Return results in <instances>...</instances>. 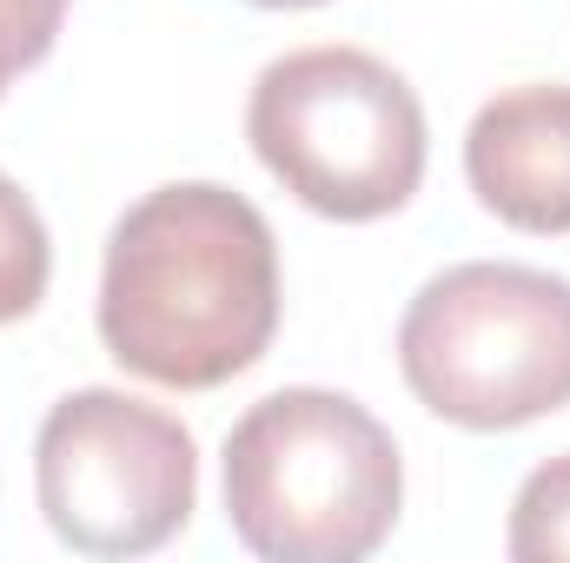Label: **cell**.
I'll return each instance as SVG.
<instances>
[{
  "label": "cell",
  "instance_id": "obj_1",
  "mask_svg": "<svg viewBox=\"0 0 570 563\" xmlns=\"http://www.w3.org/2000/svg\"><path fill=\"white\" fill-rule=\"evenodd\" d=\"M100 345L166 392H219L279 332V239L266 213L213 179L127 206L100 266Z\"/></svg>",
  "mask_w": 570,
  "mask_h": 563
},
{
  "label": "cell",
  "instance_id": "obj_2",
  "mask_svg": "<svg viewBox=\"0 0 570 563\" xmlns=\"http://www.w3.org/2000/svg\"><path fill=\"white\" fill-rule=\"evenodd\" d=\"M405 457L358 398L285 385L226 431V524L266 563H358L399 531Z\"/></svg>",
  "mask_w": 570,
  "mask_h": 563
},
{
  "label": "cell",
  "instance_id": "obj_3",
  "mask_svg": "<svg viewBox=\"0 0 570 563\" xmlns=\"http://www.w3.org/2000/svg\"><path fill=\"white\" fill-rule=\"evenodd\" d=\"M246 140L285 192L338 226L399 213L425 179V107L365 47H298L253 80Z\"/></svg>",
  "mask_w": 570,
  "mask_h": 563
},
{
  "label": "cell",
  "instance_id": "obj_4",
  "mask_svg": "<svg viewBox=\"0 0 570 563\" xmlns=\"http://www.w3.org/2000/svg\"><path fill=\"white\" fill-rule=\"evenodd\" d=\"M399 372L431 418L518 431L570 405V279L471 259L419 285L399 318Z\"/></svg>",
  "mask_w": 570,
  "mask_h": 563
},
{
  "label": "cell",
  "instance_id": "obj_5",
  "mask_svg": "<svg viewBox=\"0 0 570 563\" xmlns=\"http://www.w3.org/2000/svg\"><path fill=\"white\" fill-rule=\"evenodd\" d=\"M33 491L47 531L80 557H146L193 524V431L127 392H67L33 437Z\"/></svg>",
  "mask_w": 570,
  "mask_h": 563
},
{
  "label": "cell",
  "instance_id": "obj_6",
  "mask_svg": "<svg viewBox=\"0 0 570 563\" xmlns=\"http://www.w3.org/2000/svg\"><path fill=\"white\" fill-rule=\"evenodd\" d=\"M464 179L484 213L518 233H570V87L531 80L478 107L464 134Z\"/></svg>",
  "mask_w": 570,
  "mask_h": 563
},
{
  "label": "cell",
  "instance_id": "obj_7",
  "mask_svg": "<svg viewBox=\"0 0 570 563\" xmlns=\"http://www.w3.org/2000/svg\"><path fill=\"white\" fill-rule=\"evenodd\" d=\"M47 273H53L47 226H40L33 199L0 172V325L27 318L47 298Z\"/></svg>",
  "mask_w": 570,
  "mask_h": 563
},
{
  "label": "cell",
  "instance_id": "obj_8",
  "mask_svg": "<svg viewBox=\"0 0 570 563\" xmlns=\"http://www.w3.org/2000/svg\"><path fill=\"white\" fill-rule=\"evenodd\" d=\"M504 551H511L518 563H558V557H570V451H564V457H551V464H538V471L518 484Z\"/></svg>",
  "mask_w": 570,
  "mask_h": 563
},
{
  "label": "cell",
  "instance_id": "obj_9",
  "mask_svg": "<svg viewBox=\"0 0 570 563\" xmlns=\"http://www.w3.org/2000/svg\"><path fill=\"white\" fill-rule=\"evenodd\" d=\"M7 13H13V27L40 47V53H53V40H60V20H67V0H0Z\"/></svg>",
  "mask_w": 570,
  "mask_h": 563
},
{
  "label": "cell",
  "instance_id": "obj_10",
  "mask_svg": "<svg viewBox=\"0 0 570 563\" xmlns=\"http://www.w3.org/2000/svg\"><path fill=\"white\" fill-rule=\"evenodd\" d=\"M40 60H47V53H40V47L13 27V13L0 7V93H7V80H13V73H27V67H40Z\"/></svg>",
  "mask_w": 570,
  "mask_h": 563
},
{
  "label": "cell",
  "instance_id": "obj_11",
  "mask_svg": "<svg viewBox=\"0 0 570 563\" xmlns=\"http://www.w3.org/2000/svg\"><path fill=\"white\" fill-rule=\"evenodd\" d=\"M246 7H273V13H298V7H325V0H246Z\"/></svg>",
  "mask_w": 570,
  "mask_h": 563
}]
</instances>
